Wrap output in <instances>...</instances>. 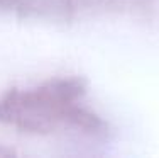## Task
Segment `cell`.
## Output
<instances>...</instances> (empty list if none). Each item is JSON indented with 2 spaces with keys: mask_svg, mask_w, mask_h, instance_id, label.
Instances as JSON below:
<instances>
[{
  "mask_svg": "<svg viewBox=\"0 0 159 158\" xmlns=\"http://www.w3.org/2000/svg\"><path fill=\"white\" fill-rule=\"evenodd\" d=\"M85 95L81 78H54L29 89H14L0 97V122L22 131L48 133L59 126L92 122L78 102Z\"/></svg>",
  "mask_w": 159,
  "mask_h": 158,
  "instance_id": "6da1fadb",
  "label": "cell"
}]
</instances>
